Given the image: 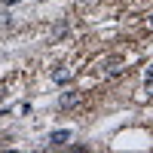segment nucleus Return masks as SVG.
Listing matches in <instances>:
<instances>
[{"label": "nucleus", "instance_id": "7", "mask_svg": "<svg viewBox=\"0 0 153 153\" xmlns=\"http://www.w3.org/2000/svg\"><path fill=\"white\" fill-rule=\"evenodd\" d=\"M86 3H92V0H86Z\"/></svg>", "mask_w": 153, "mask_h": 153}, {"label": "nucleus", "instance_id": "3", "mask_svg": "<svg viewBox=\"0 0 153 153\" xmlns=\"http://www.w3.org/2000/svg\"><path fill=\"white\" fill-rule=\"evenodd\" d=\"M52 76H55V83H71V74L68 71H55Z\"/></svg>", "mask_w": 153, "mask_h": 153}, {"label": "nucleus", "instance_id": "4", "mask_svg": "<svg viewBox=\"0 0 153 153\" xmlns=\"http://www.w3.org/2000/svg\"><path fill=\"white\" fill-rule=\"evenodd\" d=\"M144 83H153V61H150L147 71H144Z\"/></svg>", "mask_w": 153, "mask_h": 153}, {"label": "nucleus", "instance_id": "1", "mask_svg": "<svg viewBox=\"0 0 153 153\" xmlns=\"http://www.w3.org/2000/svg\"><path fill=\"white\" fill-rule=\"evenodd\" d=\"M71 138H74V132H71V129H58V132L49 135L46 141H49V147H61V144H68Z\"/></svg>", "mask_w": 153, "mask_h": 153}, {"label": "nucleus", "instance_id": "6", "mask_svg": "<svg viewBox=\"0 0 153 153\" xmlns=\"http://www.w3.org/2000/svg\"><path fill=\"white\" fill-rule=\"evenodd\" d=\"M150 28H153V12H150Z\"/></svg>", "mask_w": 153, "mask_h": 153}, {"label": "nucleus", "instance_id": "2", "mask_svg": "<svg viewBox=\"0 0 153 153\" xmlns=\"http://www.w3.org/2000/svg\"><path fill=\"white\" fill-rule=\"evenodd\" d=\"M74 104H80V92H65L58 98V107L61 110H68V107H74Z\"/></svg>", "mask_w": 153, "mask_h": 153}, {"label": "nucleus", "instance_id": "5", "mask_svg": "<svg viewBox=\"0 0 153 153\" xmlns=\"http://www.w3.org/2000/svg\"><path fill=\"white\" fill-rule=\"evenodd\" d=\"M12 3H19V0H6V6H12Z\"/></svg>", "mask_w": 153, "mask_h": 153}]
</instances>
